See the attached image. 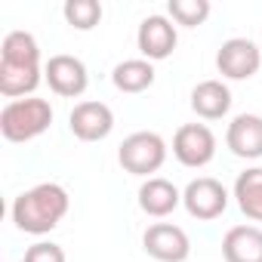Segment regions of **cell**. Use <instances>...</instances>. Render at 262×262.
<instances>
[{
  "instance_id": "12",
  "label": "cell",
  "mask_w": 262,
  "mask_h": 262,
  "mask_svg": "<svg viewBox=\"0 0 262 262\" xmlns=\"http://www.w3.org/2000/svg\"><path fill=\"white\" fill-rule=\"evenodd\" d=\"M182 204V191L170 182V179H161V176H151L139 185V207L145 216H155V219H164L170 216L176 207Z\"/></svg>"
},
{
  "instance_id": "19",
  "label": "cell",
  "mask_w": 262,
  "mask_h": 262,
  "mask_svg": "<svg viewBox=\"0 0 262 262\" xmlns=\"http://www.w3.org/2000/svg\"><path fill=\"white\" fill-rule=\"evenodd\" d=\"M62 16L74 31H93L102 22V4L99 0H68L62 7Z\"/></svg>"
},
{
  "instance_id": "18",
  "label": "cell",
  "mask_w": 262,
  "mask_h": 262,
  "mask_svg": "<svg viewBox=\"0 0 262 262\" xmlns=\"http://www.w3.org/2000/svg\"><path fill=\"white\" fill-rule=\"evenodd\" d=\"M0 62L10 65H40V47L28 31H10L0 43Z\"/></svg>"
},
{
  "instance_id": "1",
  "label": "cell",
  "mask_w": 262,
  "mask_h": 262,
  "mask_svg": "<svg viewBox=\"0 0 262 262\" xmlns=\"http://www.w3.org/2000/svg\"><path fill=\"white\" fill-rule=\"evenodd\" d=\"M71 198L59 182H40L13 201V222L25 234H50L68 213Z\"/></svg>"
},
{
  "instance_id": "20",
  "label": "cell",
  "mask_w": 262,
  "mask_h": 262,
  "mask_svg": "<svg viewBox=\"0 0 262 262\" xmlns=\"http://www.w3.org/2000/svg\"><path fill=\"white\" fill-rule=\"evenodd\" d=\"M167 13L176 25H185V28H198L207 22L210 16V0H170L167 4Z\"/></svg>"
},
{
  "instance_id": "16",
  "label": "cell",
  "mask_w": 262,
  "mask_h": 262,
  "mask_svg": "<svg viewBox=\"0 0 262 262\" xmlns=\"http://www.w3.org/2000/svg\"><path fill=\"white\" fill-rule=\"evenodd\" d=\"M234 201L247 219L262 222V167H250L234 179Z\"/></svg>"
},
{
  "instance_id": "15",
  "label": "cell",
  "mask_w": 262,
  "mask_h": 262,
  "mask_svg": "<svg viewBox=\"0 0 262 262\" xmlns=\"http://www.w3.org/2000/svg\"><path fill=\"white\" fill-rule=\"evenodd\" d=\"M43 80V68L40 65H10L0 62V93L10 102L13 99H25L31 96Z\"/></svg>"
},
{
  "instance_id": "5",
  "label": "cell",
  "mask_w": 262,
  "mask_h": 262,
  "mask_svg": "<svg viewBox=\"0 0 262 262\" xmlns=\"http://www.w3.org/2000/svg\"><path fill=\"white\" fill-rule=\"evenodd\" d=\"M182 207L188 210V216L201 219V222H210V219H219L228 207V191L219 179L213 176H198L185 185L182 191Z\"/></svg>"
},
{
  "instance_id": "8",
  "label": "cell",
  "mask_w": 262,
  "mask_h": 262,
  "mask_svg": "<svg viewBox=\"0 0 262 262\" xmlns=\"http://www.w3.org/2000/svg\"><path fill=\"white\" fill-rule=\"evenodd\" d=\"M179 43V34H176V25L170 16H145L139 31H136V47L142 53V59L148 62H164L173 56Z\"/></svg>"
},
{
  "instance_id": "11",
  "label": "cell",
  "mask_w": 262,
  "mask_h": 262,
  "mask_svg": "<svg viewBox=\"0 0 262 262\" xmlns=\"http://www.w3.org/2000/svg\"><path fill=\"white\" fill-rule=\"evenodd\" d=\"M225 145L234 158L259 161L262 158V117L259 114H237L228 123Z\"/></svg>"
},
{
  "instance_id": "7",
  "label": "cell",
  "mask_w": 262,
  "mask_h": 262,
  "mask_svg": "<svg viewBox=\"0 0 262 262\" xmlns=\"http://www.w3.org/2000/svg\"><path fill=\"white\" fill-rule=\"evenodd\" d=\"M43 77L50 83V90L62 99H77L86 93V83H90V74H86V65L77 59V56H68V53H59V56H50V62L43 65Z\"/></svg>"
},
{
  "instance_id": "10",
  "label": "cell",
  "mask_w": 262,
  "mask_h": 262,
  "mask_svg": "<svg viewBox=\"0 0 262 262\" xmlns=\"http://www.w3.org/2000/svg\"><path fill=\"white\" fill-rule=\"evenodd\" d=\"M68 126L80 142H102L114 129V111L105 102H77L68 114Z\"/></svg>"
},
{
  "instance_id": "2",
  "label": "cell",
  "mask_w": 262,
  "mask_h": 262,
  "mask_svg": "<svg viewBox=\"0 0 262 262\" xmlns=\"http://www.w3.org/2000/svg\"><path fill=\"white\" fill-rule=\"evenodd\" d=\"M53 123V105L47 99H13L0 111V133L7 142H31Z\"/></svg>"
},
{
  "instance_id": "4",
  "label": "cell",
  "mask_w": 262,
  "mask_h": 262,
  "mask_svg": "<svg viewBox=\"0 0 262 262\" xmlns=\"http://www.w3.org/2000/svg\"><path fill=\"white\" fill-rule=\"evenodd\" d=\"M173 155L182 167L201 170L216 158V136L207 123H185L173 136Z\"/></svg>"
},
{
  "instance_id": "13",
  "label": "cell",
  "mask_w": 262,
  "mask_h": 262,
  "mask_svg": "<svg viewBox=\"0 0 262 262\" xmlns=\"http://www.w3.org/2000/svg\"><path fill=\"white\" fill-rule=\"evenodd\" d=\"M225 262H262V228L259 225H234L222 237Z\"/></svg>"
},
{
  "instance_id": "3",
  "label": "cell",
  "mask_w": 262,
  "mask_h": 262,
  "mask_svg": "<svg viewBox=\"0 0 262 262\" xmlns=\"http://www.w3.org/2000/svg\"><path fill=\"white\" fill-rule=\"evenodd\" d=\"M117 161L126 173L151 179V173H158L167 161V142L158 133H151V129L129 133L117 148Z\"/></svg>"
},
{
  "instance_id": "21",
  "label": "cell",
  "mask_w": 262,
  "mask_h": 262,
  "mask_svg": "<svg viewBox=\"0 0 262 262\" xmlns=\"http://www.w3.org/2000/svg\"><path fill=\"white\" fill-rule=\"evenodd\" d=\"M25 262H68L65 250L53 241H37L25 250Z\"/></svg>"
},
{
  "instance_id": "6",
  "label": "cell",
  "mask_w": 262,
  "mask_h": 262,
  "mask_svg": "<svg viewBox=\"0 0 262 262\" xmlns=\"http://www.w3.org/2000/svg\"><path fill=\"white\" fill-rule=\"evenodd\" d=\"M142 247L158 262H185L191 256V241H188L185 228H179L173 222L148 225L145 234H142Z\"/></svg>"
},
{
  "instance_id": "14",
  "label": "cell",
  "mask_w": 262,
  "mask_h": 262,
  "mask_svg": "<svg viewBox=\"0 0 262 262\" xmlns=\"http://www.w3.org/2000/svg\"><path fill=\"white\" fill-rule=\"evenodd\" d=\"M191 111L204 120H219L231 111V90L222 80H201L191 90Z\"/></svg>"
},
{
  "instance_id": "17",
  "label": "cell",
  "mask_w": 262,
  "mask_h": 262,
  "mask_svg": "<svg viewBox=\"0 0 262 262\" xmlns=\"http://www.w3.org/2000/svg\"><path fill=\"white\" fill-rule=\"evenodd\" d=\"M111 83L120 93H145L155 83V65L148 59H126L111 71Z\"/></svg>"
},
{
  "instance_id": "9",
  "label": "cell",
  "mask_w": 262,
  "mask_h": 262,
  "mask_svg": "<svg viewBox=\"0 0 262 262\" xmlns=\"http://www.w3.org/2000/svg\"><path fill=\"white\" fill-rule=\"evenodd\" d=\"M259 65H262V53L247 37H231L216 53V68L228 80H250L259 71Z\"/></svg>"
}]
</instances>
